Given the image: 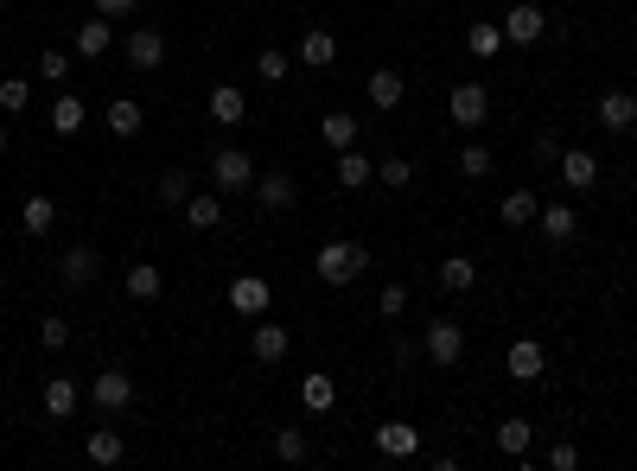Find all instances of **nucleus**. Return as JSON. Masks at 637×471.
Returning a JSON list of instances; mask_svg holds the SVG:
<instances>
[{"label": "nucleus", "instance_id": "obj_1", "mask_svg": "<svg viewBox=\"0 0 637 471\" xmlns=\"http://www.w3.org/2000/svg\"><path fill=\"white\" fill-rule=\"evenodd\" d=\"M357 274H370V249L364 242H319V281H332V287H351Z\"/></svg>", "mask_w": 637, "mask_h": 471}, {"label": "nucleus", "instance_id": "obj_2", "mask_svg": "<svg viewBox=\"0 0 637 471\" xmlns=\"http://www.w3.org/2000/svg\"><path fill=\"white\" fill-rule=\"evenodd\" d=\"M421 351L434 357L440 370H453V363L466 357V325H459V319H434V325L421 331Z\"/></svg>", "mask_w": 637, "mask_h": 471}, {"label": "nucleus", "instance_id": "obj_3", "mask_svg": "<svg viewBox=\"0 0 637 471\" xmlns=\"http://www.w3.org/2000/svg\"><path fill=\"white\" fill-rule=\"evenodd\" d=\"M211 179H217V191H255V160L243 147H223V153H211Z\"/></svg>", "mask_w": 637, "mask_h": 471}, {"label": "nucleus", "instance_id": "obj_4", "mask_svg": "<svg viewBox=\"0 0 637 471\" xmlns=\"http://www.w3.org/2000/svg\"><path fill=\"white\" fill-rule=\"evenodd\" d=\"M446 115H453L459 128H485V115H491L485 83H453V96H446Z\"/></svg>", "mask_w": 637, "mask_h": 471}, {"label": "nucleus", "instance_id": "obj_5", "mask_svg": "<svg viewBox=\"0 0 637 471\" xmlns=\"http://www.w3.org/2000/svg\"><path fill=\"white\" fill-rule=\"evenodd\" d=\"M548 32V13L536 7V0H516V7L504 13V45H536Z\"/></svg>", "mask_w": 637, "mask_h": 471}, {"label": "nucleus", "instance_id": "obj_6", "mask_svg": "<svg viewBox=\"0 0 637 471\" xmlns=\"http://www.w3.org/2000/svg\"><path fill=\"white\" fill-rule=\"evenodd\" d=\"M90 401H96L102 414H122L128 401H134V376H128V370H102V376L90 382Z\"/></svg>", "mask_w": 637, "mask_h": 471}, {"label": "nucleus", "instance_id": "obj_7", "mask_svg": "<svg viewBox=\"0 0 637 471\" xmlns=\"http://www.w3.org/2000/svg\"><path fill=\"white\" fill-rule=\"evenodd\" d=\"M128 64L134 71H160L166 64V32L160 26H134L128 32Z\"/></svg>", "mask_w": 637, "mask_h": 471}, {"label": "nucleus", "instance_id": "obj_8", "mask_svg": "<svg viewBox=\"0 0 637 471\" xmlns=\"http://www.w3.org/2000/svg\"><path fill=\"white\" fill-rule=\"evenodd\" d=\"M376 440V452H383V459H415L421 452V427H408V421H383L370 433Z\"/></svg>", "mask_w": 637, "mask_h": 471}, {"label": "nucleus", "instance_id": "obj_9", "mask_svg": "<svg viewBox=\"0 0 637 471\" xmlns=\"http://www.w3.org/2000/svg\"><path fill=\"white\" fill-rule=\"evenodd\" d=\"M504 370L516 376V382H542V370H548V351L536 338H516L510 351H504Z\"/></svg>", "mask_w": 637, "mask_h": 471}, {"label": "nucleus", "instance_id": "obj_10", "mask_svg": "<svg viewBox=\"0 0 637 471\" xmlns=\"http://www.w3.org/2000/svg\"><path fill=\"white\" fill-rule=\"evenodd\" d=\"M599 128H606V134H631L637 128V96L631 90H606V96H599Z\"/></svg>", "mask_w": 637, "mask_h": 471}, {"label": "nucleus", "instance_id": "obj_11", "mask_svg": "<svg viewBox=\"0 0 637 471\" xmlns=\"http://www.w3.org/2000/svg\"><path fill=\"white\" fill-rule=\"evenodd\" d=\"M249 351L262 357V363H281L287 351H294V338H287V325H274L268 312H262V319H255V331H249Z\"/></svg>", "mask_w": 637, "mask_h": 471}, {"label": "nucleus", "instance_id": "obj_12", "mask_svg": "<svg viewBox=\"0 0 637 471\" xmlns=\"http://www.w3.org/2000/svg\"><path fill=\"white\" fill-rule=\"evenodd\" d=\"M294 198H300L294 172H268V179H255V204H262V211H294Z\"/></svg>", "mask_w": 637, "mask_h": 471}, {"label": "nucleus", "instance_id": "obj_13", "mask_svg": "<svg viewBox=\"0 0 637 471\" xmlns=\"http://www.w3.org/2000/svg\"><path fill=\"white\" fill-rule=\"evenodd\" d=\"M211 121H217V128H243V121H249V96L236 90V83H217V90H211Z\"/></svg>", "mask_w": 637, "mask_h": 471}, {"label": "nucleus", "instance_id": "obj_14", "mask_svg": "<svg viewBox=\"0 0 637 471\" xmlns=\"http://www.w3.org/2000/svg\"><path fill=\"white\" fill-rule=\"evenodd\" d=\"M561 185H567V191H593V185H599V160H593L587 147H567V153H561Z\"/></svg>", "mask_w": 637, "mask_h": 471}, {"label": "nucleus", "instance_id": "obj_15", "mask_svg": "<svg viewBox=\"0 0 637 471\" xmlns=\"http://www.w3.org/2000/svg\"><path fill=\"white\" fill-rule=\"evenodd\" d=\"M300 64H306V71H332V64H338V39H332L325 26H313V32L300 39Z\"/></svg>", "mask_w": 637, "mask_h": 471}, {"label": "nucleus", "instance_id": "obj_16", "mask_svg": "<svg viewBox=\"0 0 637 471\" xmlns=\"http://www.w3.org/2000/svg\"><path fill=\"white\" fill-rule=\"evenodd\" d=\"M230 306L243 312V319H262V312H268V281H262V274H243V281L230 287Z\"/></svg>", "mask_w": 637, "mask_h": 471}, {"label": "nucleus", "instance_id": "obj_17", "mask_svg": "<svg viewBox=\"0 0 637 471\" xmlns=\"http://www.w3.org/2000/svg\"><path fill=\"white\" fill-rule=\"evenodd\" d=\"M185 230H223L217 191H192V198H185Z\"/></svg>", "mask_w": 637, "mask_h": 471}, {"label": "nucleus", "instance_id": "obj_18", "mask_svg": "<svg viewBox=\"0 0 637 471\" xmlns=\"http://www.w3.org/2000/svg\"><path fill=\"white\" fill-rule=\"evenodd\" d=\"M96 268H102V261H96V249H90V242L64 249V261H58V274H64L71 287H90V281H96Z\"/></svg>", "mask_w": 637, "mask_h": 471}, {"label": "nucleus", "instance_id": "obj_19", "mask_svg": "<svg viewBox=\"0 0 637 471\" xmlns=\"http://www.w3.org/2000/svg\"><path fill=\"white\" fill-rule=\"evenodd\" d=\"M332 179H338L344 191H364V185L376 179V166H370V160H364V153H357V147H344V153H338V166H332Z\"/></svg>", "mask_w": 637, "mask_h": 471}, {"label": "nucleus", "instance_id": "obj_20", "mask_svg": "<svg viewBox=\"0 0 637 471\" xmlns=\"http://www.w3.org/2000/svg\"><path fill=\"white\" fill-rule=\"evenodd\" d=\"M77 401H83V395H77L71 376H51V382H45V414H51V421H71Z\"/></svg>", "mask_w": 637, "mask_h": 471}, {"label": "nucleus", "instance_id": "obj_21", "mask_svg": "<svg viewBox=\"0 0 637 471\" xmlns=\"http://www.w3.org/2000/svg\"><path fill=\"white\" fill-rule=\"evenodd\" d=\"M497 217H504L510 230H523V223H536V217H542V198H536V191L523 185V191H510V198L497 204Z\"/></svg>", "mask_w": 637, "mask_h": 471}, {"label": "nucleus", "instance_id": "obj_22", "mask_svg": "<svg viewBox=\"0 0 637 471\" xmlns=\"http://www.w3.org/2000/svg\"><path fill=\"white\" fill-rule=\"evenodd\" d=\"M147 128V115H141V102H128V96H115L109 102V134L115 141H134V134Z\"/></svg>", "mask_w": 637, "mask_h": 471}, {"label": "nucleus", "instance_id": "obj_23", "mask_svg": "<svg viewBox=\"0 0 637 471\" xmlns=\"http://www.w3.org/2000/svg\"><path fill=\"white\" fill-rule=\"evenodd\" d=\"M440 287H446V293H472V287H478V261H472V255H446V261H440Z\"/></svg>", "mask_w": 637, "mask_h": 471}, {"label": "nucleus", "instance_id": "obj_24", "mask_svg": "<svg viewBox=\"0 0 637 471\" xmlns=\"http://www.w3.org/2000/svg\"><path fill=\"white\" fill-rule=\"evenodd\" d=\"M109 45H115V26L102 20V13L77 26V51H83V58H109Z\"/></svg>", "mask_w": 637, "mask_h": 471}, {"label": "nucleus", "instance_id": "obj_25", "mask_svg": "<svg viewBox=\"0 0 637 471\" xmlns=\"http://www.w3.org/2000/svg\"><path fill=\"white\" fill-rule=\"evenodd\" d=\"M402 96H408V83H402V71H370V102L376 109H402Z\"/></svg>", "mask_w": 637, "mask_h": 471}, {"label": "nucleus", "instance_id": "obj_26", "mask_svg": "<svg viewBox=\"0 0 637 471\" xmlns=\"http://www.w3.org/2000/svg\"><path fill=\"white\" fill-rule=\"evenodd\" d=\"M536 230L548 236V242H574V230H580V217L567 211V204H542V217H536Z\"/></svg>", "mask_w": 637, "mask_h": 471}, {"label": "nucleus", "instance_id": "obj_27", "mask_svg": "<svg viewBox=\"0 0 637 471\" xmlns=\"http://www.w3.org/2000/svg\"><path fill=\"white\" fill-rule=\"evenodd\" d=\"M122 281H128V293H134V300H160V293H166V274L153 268V261H134V268L122 274Z\"/></svg>", "mask_w": 637, "mask_h": 471}, {"label": "nucleus", "instance_id": "obj_28", "mask_svg": "<svg viewBox=\"0 0 637 471\" xmlns=\"http://www.w3.org/2000/svg\"><path fill=\"white\" fill-rule=\"evenodd\" d=\"M77 128H83V96H71V90H64L58 102H51V134H64V141H71Z\"/></svg>", "mask_w": 637, "mask_h": 471}, {"label": "nucleus", "instance_id": "obj_29", "mask_svg": "<svg viewBox=\"0 0 637 471\" xmlns=\"http://www.w3.org/2000/svg\"><path fill=\"white\" fill-rule=\"evenodd\" d=\"M274 459H281V465H306V459H313V440H306L300 427H281V433H274Z\"/></svg>", "mask_w": 637, "mask_h": 471}, {"label": "nucleus", "instance_id": "obj_30", "mask_svg": "<svg viewBox=\"0 0 637 471\" xmlns=\"http://www.w3.org/2000/svg\"><path fill=\"white\" fill-rule=\"evenodd\" d=\"M300 401H306L313 414H332V408H338V382H332V376H306V382H300Z\"/></svg>", "mask_w": 637, "mask_h": 471}, {"label": "nucleus", "instance_id": "obj_31", "mask_svg": "<svg viewBox=\"0 0 637 471\" xmlns=\"http://www.w3.org/2000/svg\"><path fill=\"white\" fill-rule=\"evenodd\" d=\"M83 452H90V465H122V452H128V446H122V433H115V427H96Z\"/></svg>", "mask_w": 637, "mask_h": 471}, {"label": "nucleus", "instance_id": "obj_32", "mask_svg": "<svg viewBox=\"0 0 637 471\" xmlns=\"http://www.w3.org/2000/svg\"><path fill=\"white\" fill-rule=\"evenodd\" d=\"M153 198H160L166 211H185V198H192V172H160V185H153Z\"/></svg>", "mask_w": 637, "mask_h": 471}, {"label": "nucleus", "instance_id": "obj_33", "mask_svg": "<svg viewBox=\"0 0 637 471\" xmlns=\"http://www.w3.org/2000/svg\"><path fill=\"white\" fill-rule=\"evenodd\" d=\"M51 223H58V204H51L45 191H39V198H26V211H20V230H26V236H45Z\"/></svg>", "mask_w": 637, "mask_h": 471}, {"label": "nucleus", "instance_id": "obj_34", "mask_svg": "<svg viewBox=\"0 0 637 471\" xmlns=\"http://www.w3.org/2000/svg\"><path fill=\"white\" fill-rule=\"evenodd\" d=\"M529 440H536V427H529V421H504V427H497V452H504V459H523Z\"/></svg>", "mask_w": 637, "mask_h": 471}, {"label": "nucleus", "instance_id": "obj_35", "mask_svg": "<svg viewBox=\"0 0 637 471\" xmlns=\"http://www.w3.org/2000/svg\"><path fill=\"white\" fill-rule=\"evenodd\" d=\"M319 134H325V147H338V153H344V147H357V121H351V115H325V121H319Z\"/></svg>", "mask_w": 637, "mask_h": 471}, {"label": "nucleus", "instance_id": "obj_36", "mask_svg": "<svg viewBox=\"0 0 637 471\" xmlns=\"http://www.w3.org/2000/svg\"><path fill=\"white\" fill-rule=\"evenodd\" d=\"M497 51H504V26L472 20V58H497Z\"/></svg>", "mask_w": 637, "mask_h": 471}, {"label": "nucleus", "instance_id": "obj_37", "mask_svg": "<svg viewBox=\"0 0 637 471\" xmlns=\"http://www.w3.org/2000/svg\"><path fill=\"white\" fill-rule=\"evenodd\" d=\"M376 179H383L389 191H408V185H415V166H408V160H402V153H389V160H383V166H376Z\"/></svg>", "mask_w": 637, "mask_h": 471}, {"label": "nucleus", "instance_id": "obj_38", "mask_svg": "<svg viewBox=\"0 0 637 471\" xmlns=\"http://www.w3.org/2000/svg\"><path fill=\"white\" fill-rule=\"evenodd\" d=\"M26 102H32V83H26V77H7V83H0V109H7V115H26Z\"/></svg>", "mask_w": 637, "mask_h": 471}, {"label": "nucleus", "instance_id": "obj_39", "mask_svg": "<svg viewBox=\"0 0 637 471\" xmlns=\"http://www.w3.org/2000/svg\"><path fill=\"white\" fill-rule=\"evenodd\" d=\"M459 172H466V179H485V172H491V147L466 141V153H459Z\"/></svg>", "mask_w": 637, "mask_h": 471}, {"label": "nucleus", "instance_id": "obj_40", "mask_svg": "<svg viewBox=\"0 0 637 471\" xmlns=\"http://www.w3.org/2000/svg\"><path fill=\"white\" fill-rule=\"evenodd\" d=\"M376 312H383V319H402V312H408V287H402V281H395V287H383Z\"/></svg>", "mask_w": 637, "mask_h": 471}, {"label": "nucleus", "instance_id": "obj_41", "mask_svg": "<svg viewBox=\"0 0 637 471\" xmlns=\"http://www.w3.org/2000/svg\"><path fill=\"white\" fill-rule=\"evenodd\" d=\"M255 71H262V83H281L287 71H294V64H287L281 51H262V58H255Z\"/></svg>", "mask_w": 637, "mask_h": 471}, {"label": "nucleus", "instance_id": "obj_42", "mask_svg": "<svg viewBox=\"0 0 637 471\" xmlns=\"http://www.w3.org/2000/svg\"><path fill=\"white\" fill-rule=\"evenodd\" d=\"M39 344H45V351H64V344H71V325H64V319H45V325H39Z\"/></svg>", "mask_w": 637, "mask_h": 471}, {"label": "nucleus", "instance_id": "obj_43", "mask_svg": "<svg viewBox=\"0 0 637 471\" xmlns=\"http://www.w3.org/2000/svg\"><path fill=\"white\" fill-rule=\"evenodd\" d=\"M64 71H71V58H64V51H45V58H39V77L64 83Z\"/></svg>", "mask_w": 637, "mask_h": 471}, {"label": "nucleus", "instance_id": "obj_44", "mask_svg": "<svg viewBox=\"0 0 637 471\" xmlns=\"http://www.w3.org/2000/svg\"><path fill=\"white\" fill-rule=\"evenodd\" d=\"M548 465H555V471H574V465H580V446H574V440H561L555 452H548Z\"/></svg>", "mask_w": 637, "mask_h": 471}, {"label": "nucleus", "instance_id": "obj_45", "mask_svg": "<svg viewBox=\"0 0 637 471\" xmlns=\"http://www.w3.org/2000/svg\"><path fill=\"white\" fill-rule=\"evenodd\" d=\"M134 7H141V0H96V13H102V20H128Z\"/></svg>", "mask_w": 637, "mask_h": 471}, {"label": "nucleus", "instance_id": "obj_46", "mask_svg": "<svg viewBox=\"0 0 637 471\" xmlns=\"http://www.w3.org/2000/svg\"><path fill=\"white\" fill-rule=\"evenodd\" d=\"M0 153H7V128H0Z\"/></svg>", "mask_w": 637, "mask_h": 471}]
</instances>
